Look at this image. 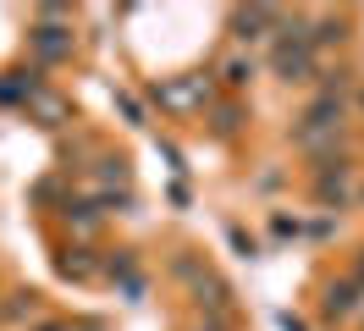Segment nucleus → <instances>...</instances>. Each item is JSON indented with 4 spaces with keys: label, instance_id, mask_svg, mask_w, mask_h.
Returning <instances> with one entry per match:
<instances>
[{
    "label": "nucleus",
    "instance_id": "nucleus-1",
    "mask_svg": "<svg viewBox=\"0 0 364 331\" xmlns=\"http://www.w3.org/2000/svg\"><path fill=\"white\" fill-rule=\"evenodd\" d=\"M337 138H342V100L337 94H320L315 105L298 116V144L320 149V144H337Z\"/></svg>",
    "mask_w": 364,
    "mask_h": 331
},
{
    "label": "nucleus",
    "instance_id": "nucleus-2",
    "mask_svg": "<svg viewBox=\"0 0 364 331\" xmlns=\"http://www.w3.org/2000/svg\"><path fill=\"white\" fill-rule=\"evenodd\" d=\"M271 66L287 83L309 78V72H315V44H309V33H304V28H282V39H276V50H271Z\"/></svg>",
    "mask_w": 364,
    "mask_h": 331
},
{
    "label": "nucleus",
    "instance_id": "nucleus-3",
    "mask_svg": "<svg viewBox=\"0 0 364 331\" xmlns=\"http://www.w3.org/2000/svg\"><path fill=\"white\" fill-rule=\"evenodd\" d=\"M155 100L166 110H193V105H205V100H210V83H205V78H177V83H160Z\"/></svg>",
    "mask_w": 364,
    "mask_h": 331
},
{
    "label": "nucleus",
    "instance_id": "nucleus-4",
    "mask_svg": "<svg viewBox=\"0 0 364 331\" xmlns=\"http://www.w3.org/2000/svg\"><path fill=\"white\" fill-rule=\"evenodd\" d=\"M33 44H39V56H45V61H61V56H67L72 50V39H67V28H55V22H39V28H33Z\"/></svg>",
    "mask_w": 364,
    "mask_h": 331
},
{
    "label": "nucleus",
    "instance_id": "nucleus-5",
    "mask_svg": "<svg viewBox=\"0 0 364 331\" xmlns=\"http://www.w3.org/2000/svg\"><path fill=\"white\" fill-rule=\"evenodd\" d=\"M276 11L271 6H249V11H237V17H232V28H237V33H243V39H265V28H276Z\"/></svg>",
    "mask_w": 364,
    "mask_h": 331
},
{
    "label": "nucleus",
    "instance_id": "nucleus-6",
    "mask_svg": "<svg viewBox=\"0 0 364 331\" xmlns=\"http://www.w3.org/2000/svg\"><path fill=\"white\" fill-rule=\"evenodd\" d=\"M315 194L326 199V204H342V199H348V177H342V160H326V166H320Z\"/></svg>",
    "mask_w": 364,
    "mask_h": 331
},
{
    "label": "nucleus",
    "instance_id": "nucleus-7",
    "mask_svg": "<svg viewBox=\"0 0 364 331\" xmlns=\"http://www.w3.org/2000/svg\"><path fill=\"white\" fill-rule=\"evenodd\" d=\"M353 304H359V287L353 282H331L326 287V315H331V320H348Z\"/></svg>",
    "mask_w": 364,
    "mask_h": 331
},
{
    "label": "nucleus",
    "instance_id": "nucleus-8",
    "mask_svg": "<svg viewBox=\"0 0 364 331\" xmlns=\"http://www.w3.org/2000/svg\"><path fill=\"white\" fill-rule=\"evenodd\" d=\"M221 78H227L232 88H243L254 78V61H227V66H221Z\"/></svg>",
    "mask_w": 364,
    "mask_h": 331
},
{
    "label": "nucleus",
    "instance_id": "nucleus-9",
    "mask_svg": "<svg viewBox=\"0 0 364 331\" xmlns=\"http://www.w3.org/2000/svg\"><path fill=\"white\" fill-rule=\"evenodd\" d=\"M61 276H94V265L83 260V248H72V260H61Z\"/></svg>",
    "mask_w": 364,
    "mask_h": 331
},
{
    "label": "nucleus",
    "instance_id": "nucleus-10",
    "mask_svg": "<svg viewBox=\"0 0 364 331\" xmlns=\"http://www.w3.org/2000/svg\"><path fill=\"white\" fill-rule=\"evenodd\" d=\"M116 105H122V116H127V122H138V116H144V110H138V100H127V94H116Z\"/></svg>",
    "mask_w": 364,
    "mask_h": 331
},
{
    "label": "nucleus",
    "instance_id": "nucleus-11",
    "mask_svg": "<svg viewBox=\"0 0 364 331\" xmlns=\"http://www.w3.org/2000/svg\"><path fill=\"white\" fill-rule=\"evenodd\" d=\"M359 282H364V254H359Z\"/></svg>",
    "mask_w": 364,
    "mask_h": 331
},
{
    "label": "nucleus",
    "instance_id": "nucleus-12",
    "mask_svg": "<svg viewBox=\"0 0 364 331\" xmlns=\"http://www.w3.org/2000/svg\"><path fill=\"white\" fill-rule=\"evenodd\" d=\"M210 331H227V326H210Z\"/></svg>",
    "mask_w": 364,
    "mask_h": 331
}]
</instances>
